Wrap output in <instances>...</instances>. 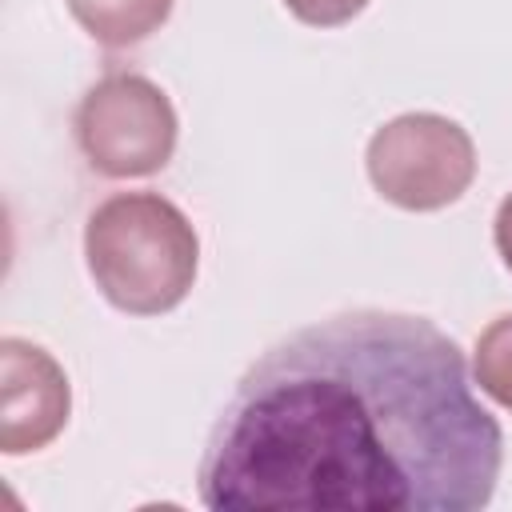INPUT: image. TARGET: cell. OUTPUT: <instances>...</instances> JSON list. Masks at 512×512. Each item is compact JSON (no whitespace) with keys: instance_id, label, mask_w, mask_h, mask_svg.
Masks as SVG:
<instances>
[{"instance_id":"6da1fadb","label":"cell","mask_w":512,"mask_h":512,"mask_svg":"<svg viewBox=\"0 0 512 512\" xmlns=\"http://www.w3.org/2000/svg\"><path fill=\"white\" fill-rule=\"evenodd\" d=\"M504 436L460 344L424 316L356 308L272 344L196 468L212 512H476Z\"/></svg>"},{"instance_id":"7a4b0ae2","label":"cell","mask_w":512,"mask_h":512,"mask_svg":"<svg viewBox=\"0 0 512 512\" xmlns=\"http://www.w3.org/2000/svg\"><path fill=\"white\" fill-rule=\"evenodd\" d=\"M84 260L100 296L128 316L184 304L200 268L192 220L160 192H112L88 212Z\"/></svg>"},{"instance_id":"3957f363","label":"cell","mask_w":512,"mask_h":512,"mask_svg":"<svg viewBox=\"0 0 512 512\" xmlns=\"http://www.w3.org/2000/svg\"><path fill=\"white\" fill-rule=\"evenodd\" d=\"M372 188L404 212H440L476 180L468 128L440 112H404L380 124L364 152Z\"/></svg>"},{"instance_id":"277c9868","label":"cell","mask_w":512,"mask_h":512,"mask_svg":"<svg viewBox=\"0 0 512 512\" xmlns=\"http://www.w3.org/2000/svg\"><path fill=\"white\" fill-rule=\"evenodd\" d=\"M176 108L160 84L140 72L100 76L76 108V144L92 172L136 180L160 172L176 152Z\"/></svg>"},{"instance_id":"5b68a950","label":"cell","mask_w":512,"mask_h":512,"mask_svg":"<svg viewBox=\"0 0 512 512\" xmlns=\"http://www.w3.org/2000/svg\"><path fill=\"white\" fill-rule=\"evenodd\" d=\"M72 412V388L52 352L32 340H0V452L24 456L48 448Z\"/></svg>"},{"instance_id":"8992f818","label":"cell","mask_w":512,"mask_h":512,"mask_svg":"<svg viewBox=\"0 0 512 512\" xmlns=\"http://www.w3.org/2000/svg\"><path fill=\"white\" fill-rule=\"evenodd\" d=\"M176 0H68L72 20L104 48H132L148 40Z\"/></svg>"},{"instance_id":"52a82bcc","label":"cell","mask_w":512,"mask_h":512,"mask_svg":"<svg viewBox=\"0 0 512 512\" xmlns=\"http://www.w3.org/2000/svg\"><path fill=\"white\" fill-rule=\"evenodd\" d=\"M472 380L488 400L512 412V312L496 316L480 336L472 352Z\"/></svg>"},{"instance_id":"ba28073f","label":"cell","mask_w":512,"mask_h":512,"mask_svg":"<svg viewBox=\"0 0 512 512\" xmlns=\"http://www.w3.org/2000/svg\"><path fill=\"white\" fill-rule=\"evenodd\" d=\"M284 8L308 28H340L356 20L368 8V0H284Z\"/></svg>"},{"instance_id":"9c48e42d","label":"cell","mask_w":512,"mask_h":512,"mask_svg":"<svg viewBox=\"0 0 512 512\" xmlns=\"http://www.w3.org/2000/svg\"><path fill=\"white\" fill-rule=\"evenodd\" d=\"M492 240H496V252L504 260V268L512 272V192L500 200L496 208V220H492Z\"/></svg>"}]
</instances>
